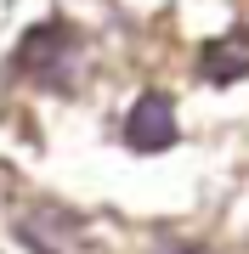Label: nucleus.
<instances>
[{
  "label": "nucleus",
  "instance_id": "2",
  "mask_svg": "<svg viewBox=\"0 0 249 254\" xmlns=\"http://www.w3.org/2000/svg\"><path fill=\"white\" fill-rule=\"evenodd\" d=\"M181 141V125H175V102L165 91H148L130 102L125 113V147L130 153H165V147Z\"/></svg>",
  "mask_w": 249,
  "mask_h": 254
},
{
  "label": "nucleus",
  "instance_id": "4",
  "mask_svg": "<svg viewBox=\"0 0 249 254\" xmlns=\"http://www.w3.org/2000/svg\"><path fill=\"white\" fill-rule=\"evenodd\" d=\"M198 73H204L210 85L249 79V28H238V23H232L227 34L204 40V51H198Z\"/></svg>",
  "mask_w": 249,
  "mask_h": 254
},
{
  "label": "nucleus",
  "instance_id": "5",
  "mask_svg": "<svg viewBox=\"0 0 249 254\" xmlns=\"http://www.w3.org/2000/svg\"><path fill=\"white\" fill-rule=\"evenodd\" d=\"M175 254H221V249H210V243H193V249H175Z\"/></svg>",
  "mask_w": 249,
  "mask_h": 254
},
{
  "label": "nucleus",
  "instance_id": "1",
  "mask_svg": "<svg viewBox=\"0 0 249 254\" xmlns=\"http://www.w3.org/2000/svg\"><path fill=\"white\" fill-rule=\"evenodd\" d=\"M17 68L23 79L46 85V91H74L85 73V40L68 23H34L17 46Z\"/></svg>",
  "mask_w": 249,
  "mask_h": 254
},
{
  "label": "nucleus",
  "instance_id": "3",
  "mask_svg": "<svg viewBox=\"0 0 249 254\" xmlns=\"http://www.w3.org/2000/svg\"><path fill=\"white\" fill-rule=\"evenodd\" d=\"M17 237L34 254H85V220H74L68 209H51V203H34L17 215Z\"/></svg>",
  "mask_w": 249,
  "mask_h": 254
}]
</instances>
